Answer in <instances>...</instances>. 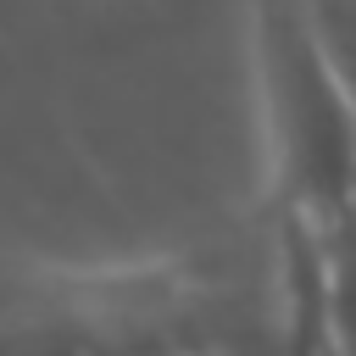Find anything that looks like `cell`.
<instances>
[{
	"mask_svg": "<svg viewBox=\"0 0 356 356\" xmlns=\"http://www.w3.org/2000/svg\"><path fill=\"white\" fill-rule=\"evenodd\" d=\"M278 323V228L106 267L0 256V356H267Z\"/></svg>",
	"mask_w": 356,
	"mask_h": 356,
	"instance_id": "obj_1",
	"label": "cell"
},
{
	"mask_svg": "<svg viewBox=\"0 0 356 356\" xmlns=\"http://www.w3.org/2000/svg\"><path fill=\"white\" fill-rule=\"evenodd\" d=\"M317 61L328 67L345 117H350V145H356V0H289ZM350 222H356V172H350Z\"/></svg>",
	"mask_w": 356,
	"mask_h": 356,
	"instance_id": "obj_2",
	"label": "cell"
}]
</instances>
